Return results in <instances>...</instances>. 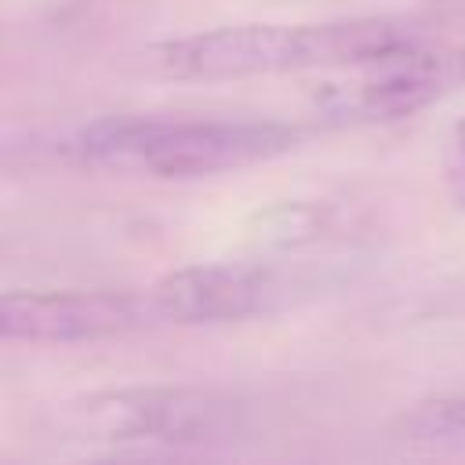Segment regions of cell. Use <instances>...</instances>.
I'll list each match as a JSON object with an SVG mask.
<instances>
[{
	"mask_svg": "<svg viewBox=\"0 0 465 465\" xmlns=\"http://www.w3.org/2000/svg\"><path fill=\"white\" fill-rule=\"evenodd\" d=\"M421 33L389 15L323 22H236L156 44L153 65L171 80H251L287 73H331L381 58Z\"/></svg>",
	"mask_w": 465,
	"mask_h": 465,
	"instance_id": "1",
	"label": "cell"
},
{
	"mask_svg": "<svg viewBox=\"0 0 465 465\" xmlns=\"http://www.w3.org/2000/svg\"><path fill=\"white\" fill-rule=\"evenodd\" d=\"M298 124L283 120H193V116H102L76 138L91 167L145 178H203L291 153Z\"/></svg>",
	"mask_w": 465,
	"mask_h": 465,
	"instance_id": "2",
	"label": "cell"
},
{
	"mask_svg": "<svg viewBox=\"0 0 465 465\" xmlns=\"http://www.w3.org/2000/svg\"><path fill=\"white\" fill-rule=\"evenodd\" d=\"M247 407L203 385H120L54 407L58 440L80 447H203L232 440Z\"/></svg>",
	"mask_w": 465,
	"mask_h": 465,
	"instance_id": "3",
	"label": "cell"
},
{
	"mask_svg": "<svg viewBox=\"0 0 465 465\" xmlns=\"http://www.w3.org/2000/svg\"><path fill=\"white\" fill-rule=\"evenodd\" d=\"M465 84V47H432L421 36L345 69L316 91V113L338 127L396 124L414 116Z\"/></svg>",
	"mask_w": 465,
	"mask_h": 465,
	"instance_id": "4",
	"label": "cell"
},
{
	"mask_svg": "<svg viewBox=\"0 0 465 465\" xmlns=\"http://www.w3.org/2000/svg\"><path fill=\"white\" fill-rule=\"evenodd\" d=\"M156 305L149 291L69 287V291H7L0 298V334L7 341L76 345L120 338L153 327Z\"/></svg>",
	"mask_w": 465,
	"mask_h": 465,
	"instance_id": "5",
	"label": "cell"
},
{
	"mask_svg": "<svg viewBox=\"0 0 465 465\" xmlns=\"http://www.w3.org/2000/svg\"><path fill=\"white\" fill-rule=\"evenodd\" d=\"M160 323H232L269 312L283 294L276 269L262 262H203L160 276L153 287Z\"/></svg>",
	"mask_w": 465,
	"mask_h": 465,
	"instance_id": "6",
	"label": "cell"
},
{
	"mask_svg": "<svg viewBox=\"0 0 465 465\" xmlns=\"http://www.w3.org/2000/svg\"><path fill=\"white\" fill-rule=\"evenodd\" d=\"M400 432L407 440H450L465 436V396H440L418 403L400 418Z\"/></svg>",
	"mask_w": 465,
	"mask_h": 465,
	"instance_id": "7",
	"label": "cell"
},
{
	"mask_svg": "<svg viewBox=\"0 0 465 465\" xmlns=\"http://www.w3.org/2000/svg\"><path fill=\"white\" fill-rule=\"evenodd\" d=\"M440 174H443V193L450 196V203L465 211V116L443 138Z\"/></svg>",
	"mask_w": 465,
	"mask_h": 465,
	"instance_id": "8",
	"label": "cell"
}]
</instances>
